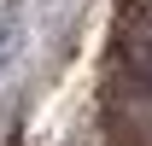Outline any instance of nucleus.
Masks as SVG:
<instances>
[{"instance_id":"1","label":"nucleus","mask_w":152,"mask_h":146,"mask_svg":"<svg viewBox=\"0 0 152 146\" xmlns=\"http://www.w3.org/2000/svg\"><path fill=\"white\" fill-rule=\"evenodd\" d=\"M105 123L123 146H152V82L140 76H111L105 88Z\"/></svg>"},{"instance_id":"2","label":"nucleus","mask_w":152,"mask_h":146,"mask_svg":"<svg viewBox=\"0 0 152 146\" xmlns=\"http://www.w3.org/2000/svg\"><path fill=\"white\" fill-rule=\"evenodd\" d=\"M123 70L152 82V18H134L129 35H123Z\"/></svg>"}]
</instances>
